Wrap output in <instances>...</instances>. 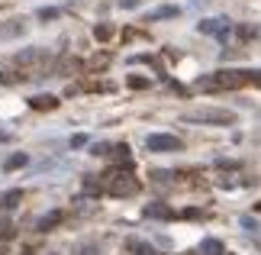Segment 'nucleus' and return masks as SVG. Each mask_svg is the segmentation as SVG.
Segmentation results:
<instances>
[{"label": "nucleus", "instance_id": "f257e3e1", "mask_svg": "<svg viewBox=\"0 0 261 255\" xmlns=\"http://www.w3.org/2000/svg\"><path fill=\"white\" fill-rule=\"evenodd\" d=\"M248 84V71H216V75H206L197 81L200 90H232Z\"/></svg>", "mask_w": 261, "mask_h": 255}, {"label": "nucleus", "instance_id": "f03ea898", "mask_svg": "<svg viewBox=\"0 0 261 255\" xmlns=\"http://www.w3.org/2000/svg\"><path fill=\"white\" fill-rule=\"evenodd\" d=\"M184 123H206V126H232L236 113L232 110H219V107H197L184 113Z\"/></svg>", "mask_w": 261, "mask_h": 255}, {"label": "nucleus", "instance_id": "7ed1b4c3", "mask_svg": "<svg viewBox=\"0 0 261 255\" xmlns=\"http://www.w3.org/2000/svg\"><path fill=\"white\" fill-rule=\"evenodd\" d=\"M107 191L110 197H136L139 194V181L133 171H107Z\"/></svg>", "mask_w": 261, "mask_h": 255}, {"label": "nucleus", "instance_id": "20e7f679", "mask_svg": "<svg viewBox=\"0 0 261 255\" xmlns=\"http://www.w3.org/2000/svg\"><path fill=\"white\" fill-rule=\"evenodd\" d=\"M145 149L148 152H180L184 142L177 136H171V132H152V136L145 139Z\"/></svg>", "mask_w": 261, "mask_h": 255}, {"label": "nucleus", "instance_id": "39448f33", "mask_svg": "<svg viewBox=\"0 0 261 255\" xmlns=\"http://www.w3.org/2000/svg\"><path fill=\"white\" fill-rule=\"evenodd\" d=\"M200 33H206V36H219V39H226L229 36V19H223V16H210V19H200Z\"/></svg>", "mask_w": 261, "mask_h": 255}, {"label": "nucleus", "instance_id": "423d86ee", "mask_svg": "<svg viewBox=\"0 0 261 255\" xmlns=\"http://www.w3.org/2000/svg\"><path fill=\"white\" fill-rule=\"evenodd\" d=\"M174 16H180V7L165 4V7H155L152 13H145V23H155V19H174Z\"/></svg>", "mask_w": 261, "mask_h": 255}, {"label": "nucleus", "instance_id": "0eeeda50", "mask_svg": "<svg viewBox=\"0 0 261 255\" xmlns=\"http://www.w3.org/2000/svg\"><path fill=\"white\" fill-rule=\"evenodd\" d=\"M145 217L148 220H171L174 210L168 207V203H148V207H145Z\"/></svg>", "mask_w": 261, "mask_h": 255}, {"label": "nucleus", "instance_id": "6e6552de", "mask_svg": "<svg viewBox=\"0 0 261 255\" xmlns=\"http://www.w3.org/2000/svg\"><path fill=\"white\" fill-rule=\"evenodd\" d=\"M58 104H62V100H58L55 94H36L33 100H29V107H33V110H55Z\"/></svg>", "mask_w": 261, "mask_h": 255}, {"label": "nucleus", "instance_id": "1a4fd4ad", "mask_svg": "<svg viewBox=\"0 0 261 255\" xmlns=\"http://www.w3.org/2000/svg\"><path fill=\"white\" fill-rule=\"evenodd\" d=\"M23 33H26L23 19H10V23L0 26V39H16V36H23Z\"/></svg>", "mask_w": 261, "mask_h": 255}, {"label": "nucleus", "instance_id": "9d476101", "mask_svg": "<svg viewBox=\"0 0 261 255\" xmlns=\"http://www.w3.org/2000/svg\"><path fill=\"white\" fill-rule=\"evenodd\" d=\"M29 165V155L26 152H13V155L4 158V171H16V168H26Z\"/></svg>", "mask_w": 261, "mask_h": 255}, {"label": "nucleus", "instance_id": "9b49d317", "mask_svg": "<svg viewBox=\"0 0 261 255\" xmlns=\"http://www.w3.org/2000/svg\"><path fill=\"white\" fill-rule=\"evenodd\" d=\"M19 200H23V191H19V188H13V191H4V194H0V207H4V210H13V207H19Z\"/></svg>", "mask_w": 261, "mask_h": 255}, {"label": "nucleus", "instance_id": "f8f14e48", "mask_svg": "<svg viewBox=\"0 0 261 255\" xmlns=\"http://www.w3.org/2000/svg\"><path fill=\"white\" fill-rule=\"evenodd\" d=\"M197 255H226V249H223V242H219V239H203L197 246Z\"/></svg>", "mask_w": 261, "mask_h": 255}, {"label": "nucleus", "instance_id": "ddd939ff", "mask_svg": "<svg viewBox=\"0 0 261 255\" xmlns=\"http://www.w3.org/2000/svg\"><path fill=\"white\" fill-rule=\"evenodd\" d=\"M58 223H62V213H58V210H52V213H45V217H39L36 229H39V233H48V229H55Z\"/></svg>", "mask_w": 261, "mask_h": 255}, {"label": "nucleus", "instance_id": "4468645a", "mask_svg": "<svg viewBox=\"0 0 261 255\" xmlns=\"http://www.w3.org/2000/svg\"><path fill=\"white\" fill-rule=\"evenodd\" d=\"M94 39H97V42L113 39V26H110V23H97V26H94Z\"/></svg>", "mask_w": 261, "mask_h": 255}, {"label": "nucleus", "instance_id": "2eb2a0df", "mask_svg": "<svg viewBox=\"0 0 261 255\" xmlns=\"http://www.w3.org/2000/svg\"><path fill=\"white\" fill-rule=\"evenodd\" d=\"M16 236V226L10 220H0V242H7V239H13Z\"/></svg>", "mask_w": 261, "mask_h": 255}, {"label": "nucleus", "instance_id": "dca6fc26", "mask_svg": "<svg viewBox=\"0 0 261 255\" xmlns=\"http://www.w3.org/2000/svg\"><path fill=\"white\" fill-rule=\"evenodd\" d=\"M126 84L133 87V90H145V87H148V78H142V75H129Z\"/></svg>", "mask_w": 261, "mask_h": 255}, {"label": "nucleus", "instance_id": "f3484780", "mask_svg": "<svg viewBox=\"0 0 261 255\" xmlns=\"http://www.w3.org/2000/svg\"><path fill=\"white\" fill-rule=\"evenodd\" d=\"M129 249H133V255H155V249L152 246H148V242H129Z\"/></svg>", "mask_w": 261, "mask_h": 255}, {"label": "nucleus", "instance_id": "a211bd4d", "mask_svg": "<svg viewBox=\"0 0 261 255\" xmlns=\"http://www.w3.org/2000/svg\"><path fill=\"white\" fill-rule=\"evenodd\" d=\"M36 16L42 19V23H45V19H58V7H42V10H39Z\"/></svg>", "mask_w": 261, "mask_h": 255}, {"label": "nucleus", "instance_id": "6ab92c4d", "mask_svg": "<svg viewBox=\"0 0 261 255\" xmlns=\"http://www.w3.org/2000/svg\"><path fill=\"white\" fill-rule=\"evenodd\" d=\"M84 191H87V194H100V181H94V178L87 175V178H84Z\"/></svg>", "mask_w": 261, "mask_h": 255}, {"label": "nucleus", "instance_id": "aec40b11", "mask_svg": "<svg viewBox=\"0 0 261 255\" xmlns=\"http://www.w3.org/2000/svg\"><path fill=\"white\" fill-rule=\"evenodd\" d=\"M255 26H239V39H255Z\"/></svg>", "mask_w": 261, "mask_h": 255}, {"label": "nucleus", "instance_id": "412c9836", "mask_svg": "<svg viewBox=\"0 0 261 255\" xmlns=\"http://www.w3.org/2000/svg\"><path fill=\"white\" fill-rule=\"evenodd\" d=\"M90 155H110V146H107V142H97V146H94V152H90Z\"/></svg>", "mask_w": 261, "mask_h": 255}, {"label": "nucleus", "instance_id": "4be33fe9", "mask_svg": "<svg viewBox=\"0 0 261 255\" xmlns=\"http://www.w3.org/2000/svg\"><path fill=\"white\" fill-rule=\"evenodd\" d=\"M248 84H255V87H261V71H248Z\"/></svg>", "mask_w": 261, "mask_h": 255}, {"label": "nucleus", "instance_id": "5701e85b", "mask_svg": "<svg viewBox=\"0 0 261 255\" xmlns=\"http://www.w3.org/2000/svg\"><path fill=\"white\" fill-rule=\"evenodd\" d=\"M87 142V136H81V132H77V136H71V149H81Z\"/></svg>", "mask_w": 261, "mask_h": 255}, {"label": "nucleus", "instance_id": "b1692460", "mask_svg": "<svg viewBox=\"0 0 261 255\" xmlns=\"http://www.w3.org/2000/svg\"><path fill=\"white\" fill-rule=\"evenodd\" d=\"M119 7H123V10H136L139 0H119Z\"/></svg>", "mask_w": 261, "mask_h": 255}, {"label": "nucleus", "instance_id": "393cba45", "mask_svg": "<svg viewBox=\"0 0 261 255\" xmlns=\"http://www.w3.org/2000/svg\"><path fill=\"white\" fill-rule=\"evenodd\" d=\"M184 217H187V220H200L203 213H200V210H184Z\"/></svg>", "mask_w": 261, "mask_h": 255}, {"label": "nucleus", "instance_id": "a878e982", "mask_svg": "<svg viewBox=\"0 0 261 255\" xmlns=\"http://www.w3.org/2000/svg\"><path fill=\"white\" fill-rule=\"evenodd\" d=\"M242 226H245L248 233H252V229H255V220H252V217H242Z\"/></svg>", "mask_w": 261, "mask_h": 255}, {"label": "nucleus", "instance_id": "bb28decb", "mask_svg": "<svg viewBox=\"0 0 261 255\" xmlns=\"http://www.w3.org/2000/svg\"><path fill=\"white\" fill-rule=\"evenodd\" d=\"M19 255H33V252H19Z\"/></svg>", "mask_w": 261, "mask_h": 255}, {"label": "nucleus", "instance_id": "cd10ccee", "mask_svg": "<svg viewBox=\"0 0 261 255\" xmlns=\"http://www.w3.org/2000/svg\"><path fill=\"white\" fill-rule=\"evenodd\" d=\"M0 255H4V252H0Z\"/></svg>", "mask_w": 261, "mask_h": 255}]
</instances>
